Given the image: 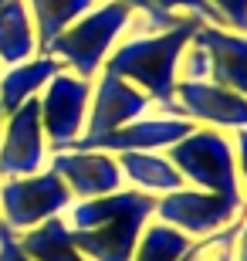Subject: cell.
Here are the masks:
<instances>
[{
	"label": "cell",
	"instance_id": "1",
	"mask_svg": "<svg viewBox=\"0 0 247 261\" xmlns=\"http://www.w3.org/2000/svg\"><path fill=\"white\" fill-rule=\"evenodd\" d=\"M156 214L152 194L115 190L105 197L78 200L65 211L75 248L88 261H132L139 234Z\"/></svg>",
	"mask_w": 247,
	"mask_h": 261
},
{
	"label": "cell",
	"instance_id": "2",
	"mask_svg": "<svg viewBox=\"0 0 247 261\" xmlns=\"http://www.w3.org/2000/svg\"><path fill=\"white\" fill-rule=\"evenodd\" d=\"M200 24H207V20L183 17L180 24L170 28V31H159V34H152V38L129 41V44H122L115 55L105 58V71L132 82L135 88H143L146 95H152L162 106L166 116L183 119L186 116L183 106L173 102V95H176V68H180L183 51H186V44H190V38L197 34Z\"/></svg>",
	"mask_w": 247,
	"mask_h": 261
},
{
	"label": "cell",
	"instance_id": "3",
	"mask_svg": "<svg viewBox=\"0 0 247 261\" xmlns=\"http://www.w3.org/2000/svg\"><path fill=\"white\" fill-rule=\"evenodd\" d=\"M129 17H132V7L122 4V0H108L102 7H92L71 28L61 31L48 44L44 55L58 58L65 68H71L78 78L92 82V75L98 71V65L108 55V44L119 38V31H125Z\"/></svg>",
	"mask_w": 247,
	"mask_h": 261
},
{
	"label": "cell",
	"instance_id": "4",
	"mask_svg": "<svg viewBox=\"0 0 247 261\" xmlns=\"http://www.w3.org/2000/svg\"><path fill=\"white\" fill-rule=\"evenodd\" d=\"M170 160L183 173V180L197 184V190H210V194H224L230 200H244L237 187V166H234V153L230 143L213 129H193L180 139V143L166 146Z\"/></svg>",
	"mask_w": 247,
	"mask_h": 261
},
{
	"label": "cell",
	"instance_id": "5",
	"mask_svg": "<svg viewBox=\"0 0 247 261\" xmlns=\"http://www.w3.org/2000/svg\"><path fill=\"white\" fill-rule=\"evenodd\" d=\"M71 200H75L71 190L54 170L0 180V224H7L14 234H24L44 224L48 217L65 214Z\"/></svg>",
	"mask_w": 247,
	"mask_h": 261
},
{
	"label": "cell",
	"instance_id": "6",
	"mask_svg": "<svg viewBox=\"0 0 247 261\" xmlns=\"http://www.w3.org/2000/svg\"><path fill=\"white\" fill-rule=\"evenodd\" d=\"M88 98H92V85L78 75H68V71H58L41 88L38 106H41V129H44L48 153H65L81 136Z\"/></svg>",
	"mask_w": 247,
	"mask_h": 261
},
{
	"label": "cell",
	"instance_id": "7",
	"mask_svg": "<svg viewBox=\"0 0 247 261\" xmlns=\"http://www.w3.org/2000/svg\"><path fill=\"white\" fill-rule=\"evenodd\" d=\"M244 211V200H230L210 190H173V194H162V200H156V217L190 238L220 231L230 221H237Z\"/></svg>",
	"mask_w": 247,
	"mask_h": 261
},
{
	"label": "cell",
	"instance_id": "8",
	"mask_svg": "<svg viewBox=\"0 0 247 261\" xmlns=\"http://www.w3.org/2000/svg\"><path fill=\"white\" fill-rule=\"evenodd\" d=\"M48 143L41 129V106L38 98H28L20 109H14L4 119L0 133V180L41 173L48 163Z\"/></svg>",
	"mask_w": 247,
	"mask_h": 261
},
{
	"label": "cell",
	"instance_id": "9",
	"mask_svg": "<svg viewBox=\"0 0 247 261\" xmlns=\"http://www.w3.org/2000/svg\"><path fill=\"white\" fill-rule=\"evenodd\" d=\"M190 119H173V116H159V119H132L125 126L112 129V133L92 136L81 139L78 136L71 149L75 153H149V149H162V146L180 143L186 133H193Z\"/></svg>",
	"mask_w": 247,
	"mask_h": 261
},
{
	"label": "cell",
	"instance_id": "10",
	"mask_svg": "<svg viewBox=\"0 0 247 261\" xmlns=\"http://www.w3.org/2000/svg\"><path fill=\"white\" fill-rule=\"evenodd\" d=\"M207 55V78L237 95H247V34H230L217 24H200L190 38Z\"/></svg>",
	"mask_w": 247,
	"mask_h": 261
},
{
	"label": "cell",
	"instance_id": "11",
	"mask_svg": "<svg viewBox=\"0 0 247 261\" xmlns=\"http://www.w3.org/2000/svg\"><path fill=\"white\" fill-rule=\"evenodd\" d=\"M48 170H54V173L65 180V187L78 200L115 194L119 184H122L119 160H112V156H105V153H75V149L51 153Z\"/></svg>",
	"mask_w": 247,
	"mask_h": 261
},
{
	"label": "cell",
	"instance_id": "12",
	"mask_svg": "<svg viewBox=\"0 0 247 261\" xmlns=\"http://www.w3.org/2000/svg\"><path fill=\"white\" fill-rule=\"evenodd\" d=\"M146 109H149V98H146L143 88H135L132 82L112 75V71H102L95 88V102H92V116H88V126L81 139H92V136L112 133V129L132 122V119H143Z\"/></svg>",
	"mask_w": 247,
	"mask_h": 261
},
{
	"label": "cell",
	"instance_id": "13",
	"mask_svg": "<svg viewBox=\"0 0 247 261\" xmlns=\"http://www.w3.org/2000/svg\"><path fill=\"white\" fill-rule=\"evenodd\" d=\"M180 106L190 119L213 122V126H237L247 129V95H237L213 82H176Z\"/></svg>",
	"mask_w": 247,
	"mask_h": 261
},
{
	"label": "cell",
	"instance_id": "14",
	"mask_svg": "<svg viewBox=\"0 0 247 261\" xmlns=\"http://www.w3.org/2000/svg\"><path fill=\"white\" fill-rule=\"evenodd\" d=\"M58 71H65V65L51 55H34L20 65L4 68L0 71V109H4V116L20 109L28 98H38L41 88L48 85Z\"/></svg>",
	"mask_w": 247,
	"mask_h": 261
},
{
	"label": "cell",
	"instance_id": "15",
	"mask_svg": "<svg viewBox=\"0 0 247 261\" xmlns=\"http://www.w3.org/2000/svg\"><path fill=\"white\" fill-rule=\"evenodd\" d=\"M17 244L31 261H88L85 254L75 248L71 227H68V221L61 214H58V217H48L44 224L31 227V231L17 234Z\"/></svg>",
	"mask_w": 247,
	"mask_h": 261
},
{
	"label": "cell",
	"instance_id": "16",
	"mask_svg": "<svg viewBox=\"0 0 247 261\" xmlns=\"http://www.w3.org/2000/svg\"><path fill=\"white\" fill-rule=\"evenodd\" d=\"M34 55H38V34H34L28 0H10L0 10V65L10 68Z\"/></svg>",
	"mask_w": 247,
	"mask_h": 261
},
{
	"label": "cell",
	"instance_id": "17",
	"mask_svg": "<svg viewBox=\"0 0 247 261\" xmlns=\"http://www.w3.org/2000/svg\"><path fill=\"white\" fill-rule=\"evenodd\" d=\"M119 170L125 173V180H132L143 194H173L183 190V173L156 153H119Z\"/></svg>",
	"mask_w": 247,
	"mask_h": 261
},
{
	"label": "cell",
	"instance_id": "18",
	"mask_svg": "<svg viewBox=\"0 0 247 261\" xmlns=\"http://www.w3.org/2000/svg\"><path fill=\"white\" fill-rule=\"evenodd\" d=\"M28 10L38 34V55H44L61 31L71 28L85 10H92V0H28Z\"/></svg>",
	"mask_w": 247,
	"mask_h": 261
},
{
	"label": "cell",
	"instance_id": "19",
	"mask_svg": "<svg viewBox=\"0 0 247 261\" xmlns=\"http://www.w3.org/2000/svg\"><path fill=\"white\" fill-rule=\"evenodd\" d=\"M190 244H193L190 234L156 221V224H146V234H139L132 261H180Z\"/></svg>",
	"mask_w": 247,
	"mask_h": 261
},
{
	"label": "cell",
	"instance_id": "20",
	"mask_svg": "<svg viewBox=\"0 0 247 261\" xmlns=\"http://www.w3.org/2000/svg\"><path fill=\"white\" fill-rule=\"evenodd\" d=\"M240 221H244V214H240L237 221H230L227 227L197 238V241L186 248V254H183L180 261H234V244H237Z\"/></svg>",
	"mask_w": 247,
	"mask_h": 261
},
{
	"label": "cell",
	"instance_id": "21",
	"mask_svg": "<svg viewBox=\"0 0 247 261\" xmlns=\"http://www.w3.org/2000/svg\"><path fill=\"white\" fill-rule=\"evenodd\" d=\"M159 10H166V14H173L176 7H186V10H193L200 20H207V24H227L224 20V14H220L210 0H152Z\"/></svg>",
	"mask_w": 247,
	"mask_h": 261
},
{
	"label": "cell",
	"instance_id": "22",
	"mask_svg": "<svg viewBox=\"0 0 247 261\" xmlns=\"http://www.w3.org/2000/svg\"><path fill=\"white\" fill-rule=\"evenodd\" d=\"M122 4H129L132 10H143L146 17H149V24H152V31H170V28H176L183 17H173V14H166V10H159L152 0H122Z\"/></svg>",
	"mask_w": 247,
	"mask_h": 261
},
{
	"label": "cell",
	"instance_id": "23",
	"mask_svg": "<svg viewBox=\"0 0 247 261\" xmlns=\"http://www.w3.org/2000/svg\"><path fill=\"white\" fill-rule=\"evenodd\" d=\"M237 34H247V0H210Z\"/></svg>",
	"mask_w": 247,
	"mask_h": 261
},
{
	"label": "cell",
	"instance_id": "24",
	"mask_svg": "<svg viewBox=\"0 0 247 261\" xmlns=\"http://www.w3.org/2000/svg\"><path fill=\"white\" fill-rule=\"evenodd\" d=\"M0 261H31L28 254L20 251L17 234L10 231L7 224H0Z\"/></svg>",
	"mask_w": 247,
	"mask_h": 261
},
{
	"label": "cell",
	"instance_id": "25",
	"mask_svg": "<svg viewBox=\"0 0 247 261\" xmlns=\"http://www.w3.org/2000/svg\"><path fill=\"white\" fill-rule=\"evenodd\" d=\"M186 75H190V82H207V55L193 44H190V55H186Z\"/></svg>",
	"mask_w": 247,
	"mask_h": 261
},
{
	"label": "cell",
	"instance_id": "26",
	"mask_svg": "<svg viewBox=\"0 0 247 261\" xmlns=\"http://www.w3.org/2000/svg\"><path fill=\"white\" fill-rule=\"evenodd\" d=\"M234 261H247V214L240 221V231H237V244H234Z\"/></svg>",
	"mask_w": 247,
	"mask_h": 261
},
{
	"label": "cell",
	"instance_id": "27",
	"mask_svg": "<svg viewBox=\"0 0 247 261\" xmlns=\"http://www.w3.org/2000/svg\"><path fill=\"white\" fill-rule=\"evenodd\" d=\"M237 149H240V170H244V180H247V129H240L237 133Z\"/></svg>",
	"mask_w": 247,
	"mask_h": 261
},
{
	"label": "cell",
	"instance_id": "28",
	"mask_svg": "<svg viewBox=\"0 0 247 261\" xmlns=\"http://www.w3.org/2000/svg\"><path fill=\"white\" fill-rule=\"evenodd\" d=\"M4 119H7V116H4V109H0V133H4Z\"/></svg>",
	"mask_w": 247,
	"mask_h": 261
},
{
	"label": "cell",
	"instance_id": "29",
	"mask_svg": "<svg viewBox=\"0 0 247 261\" xmlns=\"http://www.w3.org/2000/svg\"><path fill=\"white\" fill-rule=\"evenodd\" d=\"M7 4H10V0H0V10H4V7H7Z\"/></svg>",
	"mask_w": 247,
	"mask_h": 261
}]
</instances>
